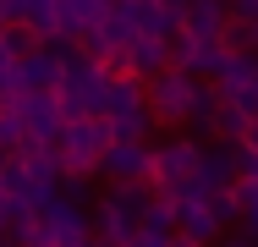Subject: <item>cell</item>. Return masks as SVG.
Instances as JSON below:
<instances>
[{
    "label": "cell",
    "instance_id": "1",
    "mask_svg": "<svg viewBox=\"0 0 258 247\" xmlns=\"http://www.w3.org/2000/svg\"><path fill=\"white\" fill-rule=\"evenodd\" d=\"M154 209V187H110L94 209V236L104 247H126L143 231V214Z\"/></svg>",
    "mask_w": 258,
    "mask_h": 247
},
{
    "label": "cell",
    "instance_id": "2",
    "mask_svg": "<svg viewBox=\"0 0 258 247\" xmlns=\"http://www.w3.org/2000/svg\"><path fill=\"white\" fill-rule=\"evenodd\" d=\"M115 148V138H110V121H66V132H60V143H55V154L66 159V176H94L104 165V154Z\"/></svg>",
    "mask_w": 258,
    "mask_h": 247
},
{
    "label": "cell",
    "instance_id": "3",
    "mask_svg": "<svg viewBox=\"0 0 258 247\" xmlns=\"http://www.w3.org/2000/svg\"><path fill=\"white\" fill-rule=\"evenodd\" d=\"M209 148L198 143V138H170V143L154 148V198H181L187 187H192V176H198V165H204Z\"/></svg>",
    "mask_w": 258,
    "mask_h": 247
},
{
    "label": "cell",
    "instance_id": "4",
    "mask_svg": "<svg viewBox=\"0 0 258 247\" xmlns=\"http://www.w3.org/2000/svg\"><path fill=\"white\" fill-rule=\"evenodd\" d=\"M198 94H204V83L170 66V72H159L154 83H149V110H154V121H159V127H181V121H192V110H198Z\"/></svg>",
    "mask_w": 258,
    "mask_h": 247
},
{
    "label": "cell",
    "instance_id": "5",
    "mask_svg": "<svg viewBox=\"0 0 258 247\" xmlns=\"http://www.w3.org/2000/svg\"><path fill=\"white\" fill-rule=\"evenodd\" d=\"M11 110L22 115L28 143H33V148H55V143H60V132H66V110H60V99H55V94H22Z\"/></svg>",
    "mask_w": 258,
    "mask_h": 247
},
{
    "label": "cell",
    "instance_id": "6",
    "mask_svg": "<svg viewBox=\"0 0 258 247\" xmlns=\"http://www.w3.org/2000/svg\"><path fill=\"white\" fill-rule=\"evenodd\" d=\"M99 176H110V187H149L154 181V148L149 143H115L104 154Z\"/></svg>",
    "mask_w": 258,
    "mask_h": 247
},
{
    "label": "cell",
    "instance_id": "7",
    "mask_svg": "<svg viewBox=\"0 0 258 247\" xmlns=\"http://www.w3.org/2000/svg\"><path fill=\"white\" fill-rule=\"evenodd\" d=\"M44 220H50V231L60 236V247H88V242H94L88 209H83V203H72V198H55L50 209H44Z\"/></svg>",
    "mask_w": 258,
    "mask_h": 247
},
{
    "label": "cell",
    "instance_id": "8",
    "mask_svg": "<svg viewBox=\"0 0 258 247\" xmlns=\"http://www.w3.org/2000/svg\"><path fill=\"white\" fill-rule=\"evenodd\" d=\"M176 236H192V242H225V225L214 220V209L209 203H176Z\"/></svg>",
    "mask_w": 258,
    "mask_h": 247
},
{
    "label": "cell",
    "instance_id": "9",
    "mask_svg": "<svg viewBox=\"0 0 258 247\" xmlns=\"http://www.w3.org/2000/svg\"><path fill=\"white\" fill-rule=\"evenodd\" d=\"M181 33H187V39H204V44H209V39H225V33H231V11L214 6V0H192Z\"/></svg>",
    "mask_w": 258,
    "mask_h": 247
},
{
    "label": "cell",
    "instance_id": "10",
    "mask_svg": "<svg viewBox=\"0 0 258 247\" xmlns=\"http://www.w3.org/2000/svg\"><path fill=\"white\" fill-rule=\"evenodd\" d=\"M154 110L149 104H138V110H121V115H110V138L115 143H149V132H154Z\"/></svg>",
    "mask_w": 258,
    "mask_h": 247
},
{
    "label": "cell",
    "instance_id": "11",
    "mask_svg": "<svg viewBox=\"0 0 258 247\" xmlns=\"http://www.w3.org/2000/svg\"><path fill=\"white\" fill-rule=\"evenodd\" d=\"M247 83H258V55H231V66L220 72V83H214V94L225 99V104H231V99L242 94V88H247Z\"/></svg>",
    "mask_w": 258,
    "mask_h": 247
},
{
    "label": "cell",
    "instance_id": "12",
    "mask_svg": "<svg viewBox=\"0 0 258 247\" xmlns=\"http://www.w3.org/2000/svg\"><path fill=\"white\" fill-rule=\"evenodd\" d=\"M11 236H17V247H60V236L50 231V220L44 214H28V209H17Z\"/></svg>",
    "mask_w": 258,
    "mask_h": 247
},
{
    "label": "cell",
    "instance_id": "13",
    "mask_svg": "<svg viewBox=\"0 0 258 247\" xmlns=\"http://www.w3.org/2000/svg\"><path fill=\"white\" fill-rule=\"evenodd\" d=\"M247 127H253V115H242L236 104H220V115H214V138H220V143L242 148L247 143Z\"/></svg>",
    "mask_w": 258,
    "mask_h": 247
},
{
    "label": "cell",
    "instance_id": "14",
    "mask_svg": "<svg viewBox=\"0 0 258 247\" xmlns=\"http://www.w3.org/2000/svg\"><path fill=\"white\" fill-rule=\"evenodd\" d=\"M0 148H6V154H22V148H28V127H22V115H17L11 104L0 110Z\"/></svg>",
    "mask_w": 258,
    "mask_h": 247
},
{
    "label": "cell",
    "instance_id": "15",
    "mask_svg": "<svg viewBox=\"0 0 258 247\" xmlns=\"http://www.w3.org/2000/svg\"><path fill=\"white\" fill-rule=\"evenodd\" d=\"M236 203H242V236L258 242V181H242L236 187Z\"/></svg>",
    "mask_w": 258,
    "mask_h": 247
},
{
    "label": "cell",
    "instance_id": "16",
    "mask_svg": "<svg viewBox=\"0 0 258 247\" xmlns=\"http://www.w3.org/2000/svg\"><path fill=\"white\" fill-rule=\"evenodd\" d=\"M143 225L159 236H176V198H154V209L143 214Z\"/></svg>",
    "mask_w": 258,
    "mask_h": 247
},
{
    "label": "cell",
    "instance_id": "17",
    "mask_svg": "<svg viewBox=\"0 0 258 247\" xmlns=\"http://www.w3.org/2000/svg\"><path fill=\"white\" fill-rule=\"evenodd\" d=\"M209 209H214V220H220V225H231V220H242V203H236V193H220L214 203H209Z\"/></svg>",
    "mask_w": 258,
    "mask_h": 247
},
{
    "label": "cell",
    "instance_id": "18",
    "mask_svg": "<svg viewBox=\"0 0 258 247\" xmlns=\"http://www.w3.org/2000/svg\"><path fill=\"white\" fill-rule=\"evenodd\" d=\"M231 22H242V28H258V0H236V6H231Z\"/></svg>",
    "mask_w": 258,
    "mask_h": 247
},
{
    "label": "cell",
    "instance_id": "19",
    "mask_svg": "<svg viewBox=\"0 0 258 247\" xmlns=\"http://www.w3.org/2000/svg\"><path fill=\"white\" fill-rule=\"evenodd\" d=\"M170 242H176V236H159V231H149V225H143V231H138L126 247H170Z\"/></svg>",
    "mask_w": 258,
    "mask_h": 247
},
{
    "label": "cell",
    "instance_id": "20",
    "mask_svg": "<svg viewBox=\"0 0 258 247\" xmlns=\"http://www.w3.org/2000/svg\"><path fill=\"white\" fill-rule=\"evenodd\" d=\"M220 247H258V242H253V236H242V231H236V236H225Z\"/></svg>",
    "mask_w": 258,
    "mask_h": 247
},
{
    "label": "cell",
    "instance_id": "21",
    "mask_svg": "<svg viewBox=\"0 0 258 247\" xmlns=\"http://www.w3.org/2000/svg\"><path fill=\"white\" fill-rule=\"evenodd\" d=\"M11 159H17V154H6V148H0V187H6V176H11Z\"/></svg>",
    "mask_w": 258,
    "mask_h": 247
},
{
    "label": "cell",
    "instance_id": "22",
    "mask_svg": "<svg viewBox=\"0 0 258 247\" xmlns=\"http://www.w3.org/2000/svg\"><path fill=\"white\" fill-rule=\"evenodd\" d=\"M242 148H247V154H258V121L247 127V143H242Z\"/></svg>",
    "mask_w": 258,
    "mask_h": 247
},
{
    "label": "cell",
    "instance_id": "23",
    "mask_svg": "<svg viewBox=\"0 0 258 247\" xmlns=\"http://www.w3.org/2000/svg\"><path fill=\"white\" fill-rule=\"evenodd\" d=\"M170 247H204V242H192V236H176V242H170Z\"/></svg>",
    "mask_w": 258,
    "mask_h": 247
}]
</instances>
